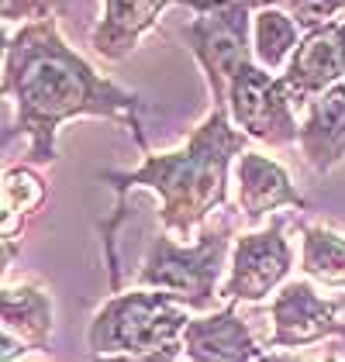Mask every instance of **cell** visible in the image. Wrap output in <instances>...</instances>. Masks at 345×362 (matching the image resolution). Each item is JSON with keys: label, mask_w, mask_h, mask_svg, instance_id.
Masks as SVG:
<instances>
[{"label": "cell", "mask_w": 345, "mask_h": 362, "mask_svg": "<svg viewBox=\"0 0 345 362\" xmlns=\"http://www.w3.org/2000/svg\"><path fill=\"white\" fill-rule=\"evenodd\" d=\"M345 334V321L339 317V304L317 297L308 279L287 283L273 300V334L269 349H300L321 338Z\"/></svg>", "instance_id": "ba28073f"}, {"label": "cell", "mask_w": 345, "mask_h": 362, "mask_svg": "<svg viewBox=\"0 0 345 362\" xmlns=\"http://www.w3.org/2000/svg\"><path fill=\"white\" fill-rule=\"evenodd\" d=\"M238 300H228L221 310L190 317L183 332V352L194 362H259L262 349L249 332V325L235 310Z\"/></svg>", "instance_id": "30bf717a"}, {"label": "cell", "mask_w": 345, "mask_h": 362, "mask_svg": "<svg viewBox=\"0 0 345 362\" xmlns=\"http://www.w3.org/2000/svg\"><path fill=\"white\" fill-rule=\"evenodd\" d=\"M4 97L14 104L18 132L31 139V166L56 163V135L73 117L121 121L148 156L139 117L142 97L97 76V69L66 45L56 18L28 21L4 42Z\"/></svg>", "instance_id": "6da1fadb"}, {"label": "cell", "mask_w": 345, "mask_h": 362, "mask_svg": "<svg viewBox=\"0 0 345 362\" xmlns=\"http://www.w3.org/2000/svg\"><path fill=\"white\" fill-rule=\"evenodd\" d=\"M45 200V183L31 173L28 166L7 169V180H4V235L14 228L18 214H35Z\"/></svg>", "instance_id": "e0dca14e"}, {"label": "cell", "mask_w": 345, "mask_h": 362, "mask_svg": "<svg viewBox=\"0 0 345 362\" xmlns=\"http://www.w3.org/2000/svg\"><path fill=\"white\" fill-rule=\"evenodd\" d=\"M259 362H300L297 356H287V352H269V356H262Z\"/></svg>", "instance_id": "44dd1931"}, {"label": "cell", "mask_w": 345, "mask_h": 362, "mask_svg": "<svg viewBox=\"0 0 345 362\" xmlns=\"http://www.w3.org/2000/svg\"><path fill=\"white\" fill-rule=\"evenodd\" d=\"M180 0H104V14L90 35L93 52L104 62H121L135 52L145 31L156 28L159 14Z\"/></svg>", "instance_id": "8fae6325"}, {"label": "cell", "mask_w": 345, "mask_h": 362, "mask_svg": "<svg viewBox=\"0 0 345 362\" xmlns=\"http://www.w3.org/2000/svg\"><path fill=\"white\" fill-rule=\"evenodd\" d=\"M293 266V252L283 238V218H273L266 231L242 235L231 252V273L221 286L225 300H266Z\"/></svg>", "instance_id": "52a82bcc"}, {"label": "cell", "mask_w": 345, "mask_h": 362, "mask_svg": "<svg viewBox=\"0 0 345 362\" xmlns=\"http://www.w3.org/2000/svg\"><path fill=\"white\" fill-rule=\"evenodd\" d=\"M300 45V25L283 7H259L252 18V49L262 69L276 73Z\"/></svg>", "instance_id": "9a60e30c"}, {"label": "cell", "mask_w": 345, "mask_h": 362, "mask_svg": "<svg viewBox=\"0 0 345 362\" xmlns=\"http://www.w3.org/2000/svg\"><path fill=\"white\" fill-rule=\"evenodd\" d=\"M324 362H339V359H335V356H328V359H324Z\"/></svg>", "instance_id": "7402d4cb"}, {"label": "cell", "mask_w": 345, "mask_h": 362, "mask_svg": "<svg viewBox=\"0 0 345 362\" xmlns=\"http://www.w3.org/2000/svg\"><path fill=\"white\" fill-rule=\"evenodd\" d=\"M345 76V21H332L315 31H304L297 52L290 56L283 83L297 107L311 104L328 86Z\"/></svg>", "instance_id": "9c48e42d"}, {"label": "cell", "mask_w": 345, "mask_h": 362, "mask_svg": "<svg viewBox=\"0 0 345 362\" xmlns=\"http://www.w3.org/2000/svg\"><path fill=\"white\" fill-rule=\"evenodd\" d=\"M300 269L324 286L345 290V238L328 228H304V255Z\"/></svg>", "instance_id": "2e32d148"}, {"label": "cell", "mask_w": 345, "mask_h": 362, "mask_svg": "<svg viewBox=\"0 0 345 362\" xmlns=\"http://www.w3.org/2000/svg\"><path fill=\"white\" fill-rule=\"evenodd\" d=\"M300 148L315 173H332L345 159V83L328 86L308 104L300 124Z\"/></svg>", "instance_id": "5bb4252c"}, {"label": "cell", "mask_w": 345, "mask_h": 362, "mask_svg": "<svg viewBox=\"0 0 345 362\" xmlns=\"http://www.w3.org/2000/svg\"><path fill=\"white\" fill-rule=\"evenodd\" d=\"M245 132L231 128L228 107H211V114L194 128L190 141L176 152L145 156V163L135 173H104V180L117 190V211L107 228V259H111V283L121 286L115 255V228L124 218V197L135 187L156 190L163 200V228L190 238L194 228H201L204 218L225 204L228 197V166L235 156L245 152Z\"/></svg>", "instance_id": "7a4b0ae2"}, {"label": "cell", "mask_w": 345, "mask_h": 362, "mask_svg": "<svg viewBox=\"0 0 345 362\" xmlns=\"http://www.w3.org/2000/svg\"><path fill=\"white\" fill-rule=\"evenodd\" d=\"M190 307L172 300L163 290L117 293L90 321L86 345L93 356H142L183 341L190 325Z\"/></svg>", "instance_id": "3957f363"}, {"label": "cell", "mask_w": 345, "mask_h": 362, "mask_svg": "<svg viewBox=\"0 0 345 362\" xmlns=\"http://www.w3.org/2000/svg\"><path fill=\"white\" fill-rule=\"evenodd\" d=\"M180 352H183V341L156 349V352H142V356H93L90 362H176Z\"/></svg>", "instance_id": "ffe728a7"}, {"label": "cell", "mask_w": 345, "mask_h": 362, "mask_svg": "<svg viewBox=\"0 0 345 362\" xmlns=\"http://www.w3.org/2000/svg\"><path fill=\"white\" fill-rule=\"evenodd\" d=\"M252 7H283L304 31L332 25L335 14L345 11V0H252Z\"/></svg>", "instance_id": "ac0fdd59"}, {"label": "cell", "mask_w": 345, "mask_h": 362, "mask_svg": "<svg viewBox=\"0 0 345 362\" xmlns=\"http://www.w3.org/2000/svg\"><path fill=\"white\" fill-rule=\"evenodd\" d=\"M235 180H238V207L249 221H259L262 214L276 211V207H297L304 211V197L293 190L287 169L259 152H242L238 166H235Z\"/></svg>", "instance_id": "4fadbf2b"}, {"label": "cell", "mask_w": 345, "mask_h": 362, "mask_svg": "<svg viewBox=\"0 0 345 362\" xmlns=\"http://www.w3.org/2000/svg\"><path fill=\"white\" fill-rule=\"evenodd\" d=\"M62 0H4V21H42V18H52Z\"/></svg>", "instance_id": "d6986e66"}, {"label": "cell", "mask_w": 345, "mask_h": 362, "mask_svg": "<svg viewBox=\"0 0 345 362\" xmlns=\"http://www.w3.org/2000/svg\"><path fill=\"white\" fill-rule=\"evenodd\" d=\"M228 242V228H207L197 245H176L170 235H159L152 238L135 283L142 290H163L190 310H211L221 297L218 283L225 273Z\"/></svg>", "instance_id": "277c9868"}, {"label": "cell", "mask_w": 345, "mask_h": 362, "mask_svg": "<svg viewBox=\"0 0 345 362\" xmlns=\"http://www.w3.org/2000/svg\"><path fill=\"white\" fill-rule=\"evenodd\" d=\"M194 11V21L183 28L187 49L201 62L214 107H228L231 76L252 62V0H180Z\"/></svg>", "instance_id": "5b68a950"}, {"label": "cell", "mask_w": 345, "mask_h": 362, "mask_svg": "<svg viewBox=\"0 0 345 362\" xmlns=\"http://www.w3.org/2000/svg\"><path fill=\"white\" fill-rule=\"evenodd\" d=\"M0 314H4V362L18 352H35L49 345L52 334V297L38 286H4L0 293Z\"/></svg>", "instance_id": "7c38bea8"}, {"label": "cell", "mask_w": 345, "mask_h": 362, "mask_svg": "<svg viewBox=\"0 0 345 362\" xmlns=\"http://www.w3.org/2000/svg\"><path fill=\"white\" fill-rule=\"evenodd\" d=\"M228 114L231 121L269 148H287L300 139L293 100L283 76H269L259 62H245L228 86Z\"/></svg>", "instance_id": "8992f818"}]
</instances>
